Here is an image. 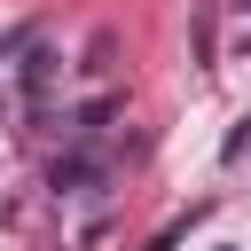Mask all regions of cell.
I'll list each match as a JSON object with an SVG mask.
<instances>
[{"label": "cell", "instance_id": "cell-1", "mask_svg": "<svg viewBox=\"0 0 251 251\" xmlns=\"http://www.w3.org/2000/svg\"><path fill=\"white\" fill-rule=\"evenodd\" d=\"M47 71H55V63H47V55H39V47H31V55H24V94H31V102H39V94H47Z\"/></svg>", "mask_w": 251, "mask_h": 251}, {"label": "cell", "instance_id": "cell-2", "mask_svg": "<svg viewBox=\"0 0 251 251\" xmlns=\"http://www.w3.org/2000/svg\"><path fill=\"white\" fill-rule=\"evenodd\" d=\"M110 118H118V102H86V110H78V133H102Z\"/></svg>", "mask_w": 251, "mask_h": 251}, {"label": "cell", "instance_id": "cell-3", "mask_svg": "<svg viewBox=\"0 0 251 251\" xmlns=\"http://www.w3.org/2000/svg\"><path fill=\"white\" fill-rule=\"evenodd\" d=\"M78 180H94V165H86V157H63V165H55V188H78Z\"/></svg>", "mask_w": 251, "mask_h": 251}, {"label": "cell", "instance_id": "cell-4", "mask_svg": "<svg viewBox=\"0 0 251 251\" xmlns=\"http://www.w3.org/2000/svg\"><path fill=\"white\" fill-rule=\"evenodd\" d=\"M227 8H251V0H227Z\"/></svg>", "mask_w": 251, "mask_h": 251}]
</instances>
